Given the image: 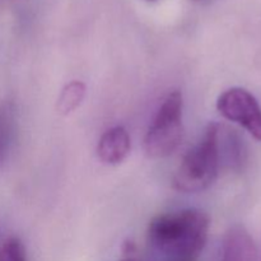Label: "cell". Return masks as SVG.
<instances>
[{"instance_id":"obj_1","label":"cell","mask_w":261,"mask_h":261,"mask_svg":"<svg viewBox=\"0 0 261 261\" xmlns=\"http://www.w3.org/2000/svg\"><path fill=\"white\" fill-rule=\"evenodd\" d=\"M209 217L199 209L158 216L150 222L148 236L158 250L177 259H195L208 240Z\"/></svg>"},{"instance_id":"obj_2","label":"cell","mask_w":261,"mask_h":261,"mask_svg":"<svg viewBox=\"0 0 261 261\" xmlns=\"http://www.w3.org/2000/svg\"><path fill=\"white\" fill-rule=\"evenodd\" d=\"M221 125L206 126L200 142L189 150L173 177V186L182 193H199L216 181L221 166Z\"/></svg>"},{"instance_id":"obj_3","label":"cell","mask_w":261,"mask_h":261,"mask_svg":"<svg viewBox=\"0 0 261 261\" xmlns=\"http://www.w3.org/2000/svg\"><path fill=\"white\" fill-rule=\"evenodd\" d=\"M182 105L180 91L171 92L163 99L144 137V150L148 157H168L180 147L184 138Z\"/></svg>"},{"instance_id":"obj_4","label":"cell","mask_w":261,"mask_h":261,"mask_svg":"<svg viewBox=\"0 0 261 261\" xmlns=\"http://www.w3.org/2000/svg\"><path fill=\"white\" fill-rule=\"evenodd\" d=\"M217 110L224 119L241 125L261 142V106L254 94L240 87L227 89L218 97Z\"/></svg>"},{"instance_id":"obj_5","label":"cell","mask_w":261,"mask_h":261,"mask_svg":"<svg viewBox=\"0 0 261 261\" xmlns=\"http://www.w3.org/2000/svg\"><path fill=\"white\" fill-rule=\"evenodd\" d=\"M132 140L127 130L114 126L106 130L97 144V155L105 165L115 166L124 162L130 153Z\"/></svg>"},{"instance_id":"obj_6","label":"cell","mask_w":261,"mask_h":261,"mask_svg":"<svg viewBox=\"0 0 261 261\" xmlns=\"http://www.w3.org/2000/svg\"><path fill=\"white\" fill-rule=\"evenodd\" d=\"M256 246L251 234L242 226H234L224 234L219 261H255Z\"/></svg>"},{"instance_id":"obj_7","label":"cell","mask_w":261,"mask_h":261,"mask_svg":"<svg viewBox=\"0 0 261 261\" xmlns=\"http://www.w3.org/2000/svg\"><path fill=\"white\" fill-rule=\"evenodd\" d=\"M86 84L81 81H73L66 84L59 96L56 109L60 115L71 114L75 111L86 97Z\"/></svg>"},{"instance_id":"obj_8","label":"cell","mask_w":261,"mask_h":261,"mask_svg":"<svg viewBox=\"0 0 261 261\" xmlns=\"http://www.w3.org/2000/svg\"><path fill=\"white\" fill-rule=\"evenodd\" d=\"M0 261H27L25 247L18 237H9L0 245Z\"/></svg>"},{"instance_id":"obj_9","label":"cell","mask_w":261,"mask_h":261,"mask_svg":"<svg viewBox=\"0 0 261 261\" xmlns=\"http://www.w3.org/2000/svg\"><path fill=\"white\" fill-rule=\"evenodd\" d=\"M175 261H194L193 259H177V260H175Z\"/></svg>"},{"instance_id":"obj_10","label":"cell","mask_w":261,"mask_h":261,"mask_svg":"<svg viewBox=\"0 0 261 261\" xmlns=\"http://www.w3.org/2000/svg\"><path fill=\"white\" fill-rule=\"evenodd\" d=\"M122 261H137V260H134V259H125V260H122Z\"/></svg>"},{"instance_id":"obj_11","label":"cell","mask_w":261,"mask_h":261,"mask_svg":"<svg viewBox=\"0 0 261 261\" xmlns=\"http://www.w3.org/2000/svg\"><path fill=\"white\" fill-rule=\"evenodd\" d=\"M147 2H155V0H147Z\"/></svg>"}]
</instances>
